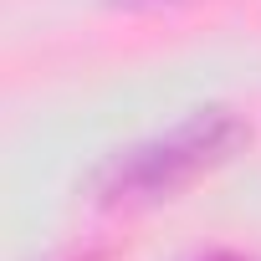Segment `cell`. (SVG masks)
Here are the masks:
<instances>
[{"label": "cell", "instance_id": "obj_3", "mask_svg": "<svg viewBox=\"0 0 261 261\" xmlns=\"http://www.w3.org/2000/svg\"><path fill=\"white\" fill-rule=\"evenodd\" d=\"M210 261H241V256H210Z\"/></svg>", "mask_w": 261, "mask_h": 261}, {"label": "cell", "instance_id": "obj_2", "mask_svg": "<svg viewBox=\"0 0 261 261\" xmlns=\"http://www.w3.org/2000/svg\"><path fill=\"white\" fill-rule=\"evenodd\" d=\"M123 6H154V0H123Z\"/></svg>", "mask_w": 261, "mask_h": 261}, {"label": "cell", "instance_id": "obj_1", "mask_svg": "<svg viewBox=\"0 0 261 261\" xmlns=\"http://www.w3.org/2000/svg\"><path fill=\"white\" fill-rule=\"evenodd\" d=\"M246 139V128L236 113L225 108H205L195 118H185L169 134L128 149L108 164L102 174V200L108 205H144V200H164L174 190H185L195 174H205L210 164H220L236 144Z\"/></svg>", "mask_w": 261, "mask_h": 261}]
</instances>
